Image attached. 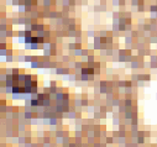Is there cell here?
<instances>
[{"instance_id":"cell-1","label":"cell","mask_w":157,"mask_h":147,"mask_svg":"<svg viewBox=\"0 0 157 147\" xmlns=\"http://www.w3.org/2000/svg\"><path fill=\"white\" fill-rule=\"evenodd\" d=\"M83 73H93L92 69H83Z\"/></svg>"}]
</instances>
